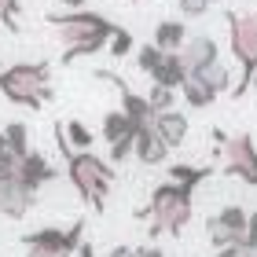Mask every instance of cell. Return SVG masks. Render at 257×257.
Returning a JSON list of instances; mask_svg holds the SVG:
<instances>
[{"label": "cell", "instance_id": "obj_1", "mask_svg": "<svg viewBox=\"0 0 257 257\" xmlns=\"http://www.w3.org/2000/svg\"><path fill=\"white\" fill-rule=\"evenodd\" d=\"M44 19H48V26H55V33L63 41V66L110 48V37L118 33V22H110L99 11H85V8L81 11H52Z\"/></svg>", "mask_w": 257, "mask_h": 257}, {"label": "cell", "instance_id": "obj_2", "mask_svg": "<svg viewBox=\"0 0 257 257\" xmlns=\"http://www.w3.org/2000/svg\"><path fill=\"white\" fill-rule=\"evenodd\" d=\"M191 213H195V188L188 184H177V180H166L151 191V202L147 209H140V217L151 220V239L158 235H173L180 239L184 228L191 224Z\"/></svg>", "mask_w": 257, "mask_h": 257}, {"label": "cell", "instance_id": "obj_3", "mask_svg": "<svg viewBox=\"0 0 257 257\" xmlns=\"http://www.w3.org/2000/svg\"><path fill=\"white\" fill-rule=\"evenodd\" d=\"M66 180L74 184V191L85 198L88 209L103 213L110 184H114V162H103L96 151H70L66 155Z\"/></svg>", "mask_w": 257, "mask_h": 257}, {"label": "cell", "instance_id": "obj_4", "mask_svg": "<svg viewBox=\"0 0 257 257\" xmlns=\"http://www.w3.org/2000/svg\"><path fill=\"white\" fill-rule=\"evenodd\" d=\"M0 96L8 103L37 110L44 107L55 92H52V66L48 63H11L0 74Z\"/></svg>", "mask_w": 257, "mask_h": 257}, {"label": "cell", "instance_id": "obj_5", "mask_svg": "<svg viewBox=\"0 0 257 257\" xmlns=\"http://www.w3.org/2000/svg\"><path fill=\"white\" fill-rule=\"evenodd\" d=\"M228 44H231V55L242 70V77L235 81L231 96L242 99L253 85V74H257V15L253 11H228Z\"/></svg>", "mask_w": 257, "mask_h": 257}, {"label": "cell", "instance_id": "obj_6", "mask_svg": "<svg viewBox=\"0 0 257 257\" xmlns=\"http://www.w3.org/2000/svg\"><path fill=\"white\" fill-rule=\"evenodd\" d=\"M85 242V220H74L70 228H37L22 235V246H26V257H74L77 246Z\"/></svg>", "mask_w": 257, "mask_h": 257}, {"label": "cell", "instance_id": "obj_7", "mask_svg": "<svg viewBox=\"0 0 257 257\" xmlns=\"http://www.w3.org/2000/svg\"><path fill=\"white\" fill-rule=\"evenodd\" d=\"M217 151L224 155V166H220V169H224L228 177H235L242 184H250V188H257V144H253L250 133L228 136Z\"/></svg>", "mask_w": 257, "mask_h": 257}, {"label": "cell", "instance_id": "obj_8", "mask_svg": "<svg viewBox=\"0 0 257 257\" xmlns=\"http://www.w3.org/2000/svg\"><path fill=\"white\" fill-rule=\"evenodd\" d=\"M41 191H33L30 184H22L19 177V162L15 166H8V162H0V213L11 217V220H22L33 209Z\"/></svg>", "mask_w": 257, "mask_h": 257}, {"label": "cell", "instance_id": "obj_9", "mask_svg": "<svg viewBox=\"0 0 257 257\" xmlns=\"http://www.w3.org/2000/svg\"><path fill=\"white\" fill-rule=\"evenodd\" d=\"M246 228H250V213L242 206H224L206 217V239L213 250L231 246V242H246Z\"/></svg>", "mask_w": 257, "mask_h": 257}, {"label": "cell", "instance_id": "obj_10", "mask_svg": "<svg viewBox=\"0 0 257 257\" xmlns=\"http://www.w3.org/2000/svg\"><path fill=\"white\" fill-rule=\"evenodd\" d=\"M180 55H184V66H188V74H198V70H206L209 63L220 59V48H217V41L209 37V33H191L188 44L180 48Z\"/></svg>", "mask_w": 257, "mask_h": 257}, {"label": "cell", "instance_id": "obj_11", "mask_svg": "<svg viewBox=\"0 0 257 257\" xmlns=\"http://www.w3.org/2000/svg\"><path fill=\"white\" fill-rule=\"evenodd\" d=\"M169 158V144L158 136L155 125H144L136 128V162H144V166H166Z\"/></svg>", "mask_w": 257, "mask_h": 257}, {"label": "cell", "instance_id": "obj_12", "mask_svg": "<svg viewBox=\"0 0 257 257\" xmlns=\"http://www.w3.org/2000/svg\"><path fill=\"white\" fill-rule=\"evenodd\" d=\"M19 177H22V184H30L33 191H41L44 184H52L59 177V169H55L41 151H30L26 158H19Z\"/></svg>", "mask_w": 257, "mask_h": 257}, {"label": "cell", "instance_id": "obj_13", "mask_svg": "<svg viewBox=\"0 0 257 257\" xmlns=\"http://www.w3.org/2000/svg\"><path fill=\"white\" fill-rule=\"evenodd\" d=\"M155 128H158V136L169 144V151H177V147H184V140H188V133H191V121H188V114L184 110H162V114H155Z\"/></svg>", "mask_w": 257, "mask_h": 257}, {"label": "cell", "instance_id": "obj_14", "mask_svg": "<svg viewBox=\"0 0 257 257\" xmlns=\"http://www.w3.org/2000/svg\"><path fill=\"white\" fill-rule=\"evenodd\" d=\"M188 37L191 33H188V22L184 19H162L155 26V37L151 41H155L162 52H180L184 44H188Z\"/></svg>", "mask_w": 257, "mask_h": 257}, {"label": "cell", "instance_id": "obj_15", "mask_svg": "<svg viewBox=\"0 0 257 257\" xmlns=\"http://www.w3.org/2000/svg\"><path fill=\"white\" fill-rule=\"evenodd\" d=\"M155 85H166V88H180L188 81V66H184V55L180 52H166V59L158 63V70L151 74Z\"/></svg>", "mask_w": 257, "mask_h": 257}, {"label": "cell", "instance_id": "obj_16", "mask_svg": "<svg viewBox=\"0 0 257 257\" xmlns=\"http://www.w3.org/2000/svg\"><path fill=\"white\" fill-rule=\"evenodd\" d=\"M180 96H184V103H188L191 110H206V107H213V103H217V92L209 88L198 74H188V81L180 85Z\"/></svg>", "mask_w": 257, "mask_h": 257}, {"label": "cell", "instance_id": "obj_17", "mask_svg": "<svg viewBox=\"0 0 257 257\" xmlns=\"http://www.w3.org/2000/svg\"><path fill=\"white\" fill-rule=\"evenodd\" d=\"M136 133V125H133V118L118 107V110H110V114H103V140H107V147L110 144H118L121 136H133Z\"/></svg>", "mask_w": 257, "mask_h": 257}, {"label": "cell", "instance_id": "obj_18", "mask_svg": "<svg viewBox=\"0 0 257 257\" xmlns=\"http://www.w3.org/2000/svg\"><path fill=\"white\" fill-rule=\"evenodd\" d=\"M209 177H213V166H169V180L177 184H188V188H198V184H206Z\"/></svg>", "mask_w": 257, "mask_h": 257}, {"label": "cell", "instance_id": "obj_19", "mask_svg": "<svg viewBox=\"0 0 257 257\" xmlns=\"http://www.w3.org/2000/svg\"><path fill=\"white\" fill-rule=\"evenodd\" d=\"M198 77H202L206 85L217 92V96H220V92H231V88H235V85H231V74H228V66L220 63V59H217V63H209L206 70H198Z\"/></svg>", "mask_w": 257, "mask_h": 257}, {"label": "cell", "instance_id": "obj_20", "mask_svg": "<svg viewBox=\"0 0 257 257\" xmlns=\"http://www.w3.org/2000/svg\"><path fill=\"white\" fill-rule=\"evenodd\" d=\"M4 136H8L11 151H15V158H26L30 155V128H26V121H8L4 125Z\"/></svg>", "mask_w": 257, "mask_h": 257}, {"label": "cell", "instance_id": "obj_21", "mask_svg": "<svg viewBox=\"0 0 257 257\" xmlns=\"http://www.w3.org/2000/svg\"><path fill=\"white\" fill-rule=\"evenodd\" d=\"M63 125H66V140H70V147H74V151H92L96 136H92V128H88L85 121L70 118V121H63Z\"/></svg>", "mask_w": 257, "mask_h": 257}, {"label": "cell", "instance_id": "obj_22", "mask_svg": "<svg viewBox=\"0 0 257 257\" xmlns=\"http://www.w3.org/2000/svg\"><path fill=\"white\" fill-rule=\"evenodd\" d=\"M162 59H166V52H162L155 41H151V44H140V48H136V66L144 70L147 77L158 70V63H162Z\"/></svg>", "mask_w": 257, "mask_h": 257}, {"label": "cell", "instance_id": "obj_23", "mask_svg": "<svg viewBox=\"0 0 257 257\" xmlns=\"http://www.w3.org/2000/svg\"><path fill=\"white\" fill-rule=\"evenodd\" d=\"M177 92H180V88H166V85H155V81H151L147 99H151V107H155V114H162V110H173V107H177Z\"/></svg>", "mask_w": 257, "mask_h": 257}, {"label": "cell", "instance_id": "obj_24", "mask_svg": "<svg viewBox=\"0 0 257 257\" xmlns=\"http://www.w3.org/2000/svg\"><path fill=\"white\" fill-rule=\"evenodd\" d=\"M133 48H136V41H133V33H128L125 26H118V33H114V37H110V48H107V52L114 55V59H125V55H128V52H133Z\"/></svg>", "mask_w": 257, "mask_h": 257}, {"label": "cell", "instance_id": "obj_25", "mask_svg": "<svg viewBox=\"0 0 257 257\" xmlns=\"http://www.w3.org/2000/svg\"><path fill=\"white\" fill-rule=\"evenodd\" d=\"M213 4H220V0H177V8H180L184 19H202Z\"/></svg>", "mask_w": 257, "mask_h": 257}, {"label": "cell", "instance_id": "obj_26", "mask_svg": "<svg viewBox=\"0 0 257 257\" xmlns=\"http://www.w3.org/2000/svg\"><path fill=\"white\" fill-rule=\"evenodd\" d=\"M19 11H22L19 0H0V22H4L11 33H19V30H22V26H19Z\"/></svg>", "mask_w": 257, "mask_h": 257}, {"label": "cell", "instance_id": "obj_27", "mask_svg": "<svg viewBox=\"0 0 257 257\" xmlns=\"http://www.w3.org/2000/svg\"><path fill=\"white\" fill-rule=\"evenodd\" d=\"M213 257H250V246L246 242H231V246H220Z\"/></svg>", "mask_w": 257, "mask_h": 257}, {"label": "cell", "instance_id": "obj_28", "mask_svg": "<svg viewBox=\"0 0 257 257\" xmlns=\"http://www.w3.org/2000/svg\"><path fill=\"white\" fill-rule=\"evenodd\" d=\"M0 162H8V166H15V151H11V144H8V136H4V128H0Z\"/></svg>", "mask_w": 257, "mask_h": 257}, {"label": "cell", "instance_id": "obj_29", "mask_svg": "<svg viewBox=\"0 0 257 257\" xmlns=\"http://www.w3.org/2000/svg\"><path fill=\"white\" fill-rule=\"evenodd\" d=\"M246 246H257V209L250 213V228H246Z\"/></svg>", "mask_w": 257, "mask_h": 257}, {"label": "cell", "instance_id": "obj_30", "mask_svg": "<svg viewBox=\"0 0 257 257\" xmlns=\"http://www.w3.org/2000/svg\"><path fill=\"white\" fill-rule=\"evenodd\" d=\"M136 257H166V253H162L155 242H147V246H136Z\"/></svg>", "mask_w": 257, "mask_h": 257}, {"label": "cell", "instance_id": "obj_31", "mask_svg": "<svg viewBox=\"0 0 257 257\" xmlns=\"http://www.w3.org/2000/svg\"><path fill=\"white\" fill-rule=\"evenodd\" d=\"M107 257H136V250H133V246H114Z\"/></svg>", "mask_w": 257, "mask_h": 257}, {"label": "cell", "instance_id": "obj_32", "mask_svg": "<svg viewBox=\"0 0 257 257\" xmlns=\"http://www.w3.org/2000/svg\"><path fill=\"white\" fill-rule=\"evenodd\" d=\"M77 257H96V246H92V242H81V246H77Z\"/></svg>", "mask_w": 257, "mask_h": 257}, {"label": "cell", "instance_id": "obj_33", "mask_svg": "<svg viewBox=\"0 0 257 257\" xmlns=\"http://www.w3.org/2000/svg\"><path fill=\"white\" fill-rule=\"evenodd\" d=\"M63 4H66L70 11H81V8H85V0H63Z\"/></svg>", "mask_w": 257, "mask_h": 257}, {"label": "cell", "instance_id": "obj_34", "mask_svg": "<svg viewBox=\"0 0 257 257\" xmlns=\"http://www.w3.org/2000/svg\"><path fill=\"white\" fill-rule=\"evenodd\" d=\"M250 257H257V246H250Z\"/></svg>", "mask_w": 257, "mask_h": 257}, {"label": "cell", "instance_id": "obj_35", "mask_svg": "<svg viewBox=\"0 0 257 257\" xmlns=\"http://www.w3.org/2000/svg\"><path fill=\"white\" fill-rule=\"evenodd\" d=\"M250 88H257V74H253V85H250Z\"/></svg>", "mask_w": 257, "mask_h": 257}, {"label": "cell", "instance_id": "obj_36", "mask_svg": "<svg viewBox=\"0 0 257 257\" xmlns=\"http://www.w3.org/2000/svg\"><path fill=\"white\" fill-rule=\"evenodd\" d=\"M0 74H4V63H0Z\"/></svg>", "mask_w": 257, "mask_h": 257}, {"label": "cell", "instance_id": "obj_37", "mask_svg": "<svg viewBox=\"0 0 257 257\" xmlns=\"http://www.w3.org/2000/svg\"><path fill=\"white\" fill-rule=\"evenodd\" d=\"M133 4H136V0H133Z\"/></svg>", "mask_w": 257, "mask_h": 257}]
</instances>
